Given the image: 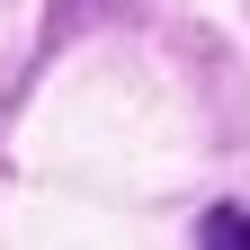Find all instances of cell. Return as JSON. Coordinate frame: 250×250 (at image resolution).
<instances>
[{"label": "cell", "instance_id": "cell-1", "mask_svg": "<svg viewBox=\"0 0 250 250\" xmlns=\"http://www.w3.org/2000/svg\"><path fill=\"white\" fill-rule=\"evenodd\" d=\"M197 250H250V214H241V206H214L206 232H197Z\"/></svg>", "mask_w": 250, "mask_h": 250}]
</instances>
